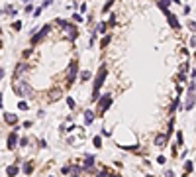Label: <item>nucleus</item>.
I'll return each mask as SVG.
<instances>
[{
    "label": "nucleus",
    "instance_id": "09e8293b",
    "mask_svg": "<svg viewBox=\"0 0 196 177\" xmlns=\"http://www.w3.org/2000/svg\"><path fill=\"white\" fill-rule=\"evenodd\" d=\"M22 126H24V128H32V120H26Z\"/></svg>",
    "mask_w": 196,
    "mask_h": 177
},
{
    "label": "nucleus",
    "instance_id": "6ab92c4d",
    "mask_svg": "<svg viewBox=\"0 0 196 177\" xmlns=\"http://www.w3.org/2000/svg\"><path fill=\"white\" fill-rule=\"evenodd\" d=\"M171 4H173L171 0H159V2H157V8H159V10H163V12H167Z\"/></svg>",
    "mask_w": 196,
    "mask_h": 177
},
{
    "label": "nucleus",
    "instance_id": "4be33fe9",
    "mask_svg": "<svg viewBox=\"0 0 196 177\" xmlns=\"http://www.w3.org/2000/svg\"><path fill=\"white\" fill-rule=\"evenodd\" d=\"M173 130H175V116L171 118V120H169V126H167V138H171V136H173Z\"/></svg>",
    "mask_w": 196,
    "mask_h": 177
},
{
    "label": "nucleus",
    "instance_id": "9b49d317",
    "mask_svg": "<svg viewBox=\"0 0 196 177\" xmlns=\"http://www.w3.org/2000/svg\"><path fill=\"white\" fill-rule=\"evenodd\" d=\"M0 14H8V16H12V18H16L18 10H16L14 4H4L2 8H0Z\"/></svg>",
    "mask_w": 196,
    "mask_h": 177
},
{
    "label": "nucleus",
    "instance_id": "3c124183",
    "mask_svg": "<svg viewBox=\"0 0 196 177\" xmlns=\"http://www.w3.org/2000/svg\"><path fill=\"white\" fill-rule=\"evenodd\" d=\"M39 148H47V142L45 140H39Z\"/></svg>",
    "mask_w": 196,
    "mask_h": 177
},
{
    "label": "nucleus",
    "instance_id": "58836bf2",
    "mask_svg": "<svg viewBox=\"0 0 196 177\" xmlns=\"http://www.w3.org/2000/svg\"><path fill=\"white\" fill-rule=\"evenodd\" d=\"M96 177H108V169H102V171H98Z\"/></svg>",
    "mask_w": 196,
    "mask_h": 177
},
{
    "label": "nucleus",
    "instance_id": "603ef678",
    "mask_svg": "<svg viewBox=\"0 0 196 177\" xmlns=\"http://www.w3.org/2000/svg\"><path fill=\"white\" fill-rule=\"evenodd\" d=\"M4 75H6V71L2 69V67H0V81H2V77H4Z\"/></svg>",
    "mask_w": 196,
    "mask_h": 177
},
{
    "label": "nucleus",
    "instance_id": "393cba45",
    "mask_svg": "<svg viewBox=\"0 0 196 177\" xmlns=\"http://www.w3.org/2000/svg\"><path fill=\"white\" fill-rule=\"evenodd\" d=\"M92 144H94V148H102V136H94L92 138Z\"/></svg>",
    "mask_w": 196,
    "mask_h": 177
},
{
    "label": "nucleus",
    "instance_id": "c85d7f7f",
    "mask_svg": "<svg viewBox=\"0 0 196 177\" xmlns=\"http://www.w3.org/2000/svg\"><path fill=\"white\" fill-rule=\"evenodd\" d=\"M69 173H73V165H63L61 167V175H69Z\"/></svg>",
    "mask_w": 196,
    "mask_h": 177
},
{
    "label": "nucleus",
    "instance_id": "0eeeda50",
    "mask_svg": "<svg viewBox=\"0 0 196 177\" xmlns=\"http://www.w3.org/2000/svg\"><path fill=\"white\" fill-rule=\"evenodd\" d=\"M29 69H32V65H29V63H26V61H20V63H16V67H14V81L22 79V77L28 73Z\"/></svg>",
    "mask_w": 196,
    "mask_h": 177
},
{
    "label": "nucleus",
    "instance_id": "dca6fc26",
    "mask_svg": "<svg viewBox=\"0 0 196 177\" xmlns=\"http://www.w3.org/2000/svg\"><path fill=\"white\" fill-rule=\"evenodd\" d=\"M110 42H112V33H106V36L100 39V49H106V47L110 45Z\"/></svg>",
    "mask_w": 196,
    "mask_h": 177
},
{
    "label": "nucleus",
    "instance_id": "6e6d98bb",
    "mask_svg": "<svg viewBox=\"0 0 196 177\" xmlns=\"http://www.w3.org/2000/svg\"><path fill=\"white\" fill-rule=\"evenodd\" d=\"M71 177H80V175H79V173H73V175H71Z\"/></svg>",
    "mask_w": 196,
    "mask_h": 177
},
{
    "label": "nucleus",
    "instance_id": "f704fd0d",
    "mask_svg": "<svg viewBox=\"0 0 196 177\" xmlns=\"http://www.w3.org/2000/svg\"><path fill=\"white\" fill-rule=\"evenodd\" d=\"M18 108H20V110H28V108H29V104L26 103V100H20V103H18Z\"/></svg>",
    "mask_w": 196,
    "mask_h": 177
},
{
    "label": "nucleus",
    "instance_id": "6e6552de",
    "mask_svg": "<svg viewBox=\"0 0 196 177\" xmlns=\"http://www.w3.org/2000/svg\"><path fill=\"white\" fill-rule=\"evenodd\" d=\"M165 16H167V22H169V26H171V28H175V30H181V22H178V18L175 14H171V12H163Z\"/></svg>",
    "mask_w": 196,
    "mask_h": 177
},
{
    "label": "nucleus",
    "instance_id": "39448f33",
    "mask_svg": "<svg viewBox=\"0 0 196 177\" xmlns=\"http://www.w3.org/2000/svg\"><path fill=\"white\" fill-rule=\"evenodd\" d=\"M106 75H108V69L106 65H102L100 69H98L96 77H94V85H92V93H100V89H102L104 81H106Z\"/></svg>",
    "mask_w": 196,
    "mask_h": 177
},
{
    "label": "nucleus",
    "instance_id": "5701e85b",
    "mask_svg": "<svg viewBox=\"0 0 196 177\" xmlns=\"http://www.w3.org/2000/svg\"><path fill=\"white\" fill-rule=\"evenodd\" d=\"M90 77H92V73H90L88 69H84V71H80V83H84V81H88Z\"/></svg>",
    "mask_w": 196,
    "mask_h": 177
},
{
    "label": "nucleus",
    "instance_id": "9d476101",
    "mask_svg": "<svg viewBox=\"0 0 196 177\" xmlns=\"http://www.w3.org/2000/svg\"><path fill=\"white\" fill-rule=\"evenodd\" d=\"M61 97H63V91H61L59 87L51 89V91H47V100H49V103H55L57 98H61Z\"/></svg>",
    "mask_w": 196,
    "mask_h": 177
},
{
    "label": "nucleus",
    "instance_id": "4c0bfd02",
    "mask_svg": "<svg viewBox=\"0 0 196 177\" xmlns=\"http://www.w3.org/2000/svg\"><path fill=\"white\" fill-rule=\"evenodd\" d=\"M177 81H178V83H184V81H186V75H184V73H178L177 75Z\"/></svg>",
    "mask_w": 196,
    "mask_h": 177
},
{
    "label": "nucleus",
    "instance_id": "13d9d810",
    "mask_svg": "<svg viewBox=\"0 0 196 177\" xmlns=\"http://www.w3.org/2000/svg\"><path fill=\"white\" fill-rule=\"evenodd\" d=\"M145 177H153V175H145Z\"/></svg>",
    "mask_w": 196,
    "mask_h": 177
},
{
    "label": "nucleus",
    "instance_id": "c03bdc74",
    "mask_svg": "<svg viewBox=\"0 0 196 177\" xmlns=\"http://www.w3.org/2000/svg\"><path fill=\"white\" fill-rule=\"evenodd\" d=\"M165 161H167V158H165V155H159V158H157V163H161V165H163Z\"/></svg>",
    "mask_w": 196,
    "mask_h": 177
},
{
    "label": "nucleus",
    "instance_id": "c9c22d12",
    "mask_svg": "<svg viewBox=\"0 0 196 177\" xmlns=\"http://www.w3.org/2000/svg\"><path fill=\"white\" fill-rule=\"evenodd\" d=\"M53 4V0H43V2H41V6H39V8H41V10H45V8H49V6H51Z\"/></svg>",
    "mask_w": 196,
    "mask_h": 177
},
{
    "label": "nucleus",
    "instance_id": "4468645a",
    "mask_svg": "<svg viewBox=\"0 0 196 177\" xmlns=\"http://www.w3.org/2000/svg\"><path fill=\"white\" fill-rule=\"evenodd\" d=\"M18 173H20V167L16 165V163H12V165H8V167H6V175H8V177H16Z\"/></svg>",
    "mask_w": 196,
    "mask_h": 177
},
{
    "label": "nucleus",
    "instance_id": "1a4fd4ad",
    "mask_svg": "<svg viewBox=\"0 0 196 177\" xmlns=\"http://www.w3.org/2000/svg\"><path fill=\"white\" fill-rule=\"evenodd\" d=\"M18 134H16L14 130L8 134V138H6V146H8V149H16V146H18Z\"/></svg>",
    "mask_w": 196,
    "mask_h": 177
},
{
    "label": "nucleus",
    "instance_id": "aec40b11",
    "mask_svg": "<svg viewBox=\"0 0 196 177\" xmlns=\"http://www.w3.org/2000/svg\"><path fill=\"white\" fill-rule=\"evenodd\" d=\"M104 32H106V22H98L92 33H94V36H98V33H104Z\"/></svg>",
    "mask_w": 196,
    "mask_h": 177
},
{
    "label": "nucleus",
    "instance_id": "a19ab883",
    "mask_svg": "<svg viewBox=\"0 0 196 177\" xmlns=\"http://www.w3.org/2000/svg\"><path fill=\"white\" fill-rule=\"evenodd\" d=\"M163 175H165V177H175V171H173V169H167Z\"/></svg>",
    "mask_w": 196,
    "mask_h": 177
},
{
    "label": "nucleus",
    "instance_id": "e433bc0d",
    "mask_svg": "<svg viewBox=\"0 0 196 177\" xmlns=\"http://www.w3.org/2000/svg\"><path fill=\"white\" fill-rule=\"evenodd\" d=\"M24 12H26V14H32V12H33V4H26V6H24Z\"/></svg>",
    "mask_w": 196,
    "mask_h": 177
},
{
    "label": "nucleus",
    "instance_id": "ddd939ff",
    "mask_svg": "<svg viewBox=\"0 0 196 177\" xmlns=\"http://www.w3.org/2000/svg\"><path fill=\"white\" fill-rule=\"evenodd\" d=\"M167 142H169V138L165 134H157V136H155V140H153V144L157 146V148H163V146H167Z\"/></svg>",
    "mask_w": 196,
    "mask_h": 177
},
{
    "label": "nucleus",
    "instance_id": "2eb2a0df",
    "mask_svg": "<svg viewBox=\"0 0 196 177\" xmlns=\"http://www.w3.org/2000/svg\"><path fill=\"white\" fill-rule=\"evenodd\" d=\"M83 114H84V124L90 126V124L94 122V112H92V110H84Z\"/></svg>",
    "mask_w": 196,
    "mask_h": 177
},
{
    "label": "nucleus",
    "instance_id": "72a5a7b5",
    "mask_svg": "<svg viewBox=\"0 0 196 177\" xmlns=\"http://www.w3.org/2000/svg\"><path fill=\"white\" fill-rule=\"evenodd\" d=\"M12 30H16V32H20V30H22V22H20V20H16V22H12Z\"/></svg>",
    "mask_w": 196,
    "mask_h": 177
},
{
    "label": "nucleus",
    "instance_id": "49530a36",
    "mask_svg": "<svg viewBox=\"0 0 196 177\" xmlns=\"http://www.w3.org/2000/svg\"><path fill=\"white\" fill-rule=\"evenodd\" d=\"M94 42H96V36H94V33H92V36H90V42H88V45L92 47V45H94Z\"/></svg>",
    "mask_w": 196,
    "mask_h": 177
},
{
    "label": "nucleus",
    "instance_id": "b1692460",
    "mask_svg": "<svg viewBox=\"0 0 196 177\" xmlns=\"http://www.w3.org/2000/svg\"><path fill=\"white\" fill-rule=\"evenodd\" d=\"M178 103H181V97H177L173 100V104H171V108H169V112H171V114H175V112H177V108H178Z\"/></svg>",
    "mask_w": 196,
    "mask_h": 177
},
{
    "label": "nucleus",
    "instance_id": "8fccbe9b",
    "mask_svg": "<svg viewBox=\"0 0 196 177\" xmlns=\"http://www.w3.org/2000/svg\"><path fill=\"white\" fill-rule=\"evenodd\" d=\"M194 45H196V37L190 36V47H194Z\"/></svg>",
    "mask_w": 196,
    "mask_h": 177
},
{
    "label": "nucleus",
    "instance_id": "f257e3e1",
    "mask_svg": "<svg viewBox=\"0 0 196 177\" xmlns=\"http://www.w3.org/2000/svg\"><path fill=\"white\" fill-rule=\"evenodd\" d=\"M12 91H14L16 97H20V98H29V97L33 94L32 85H29L26 79H18V81H14V83H12Z\"/></svg>",
    "mask_w": 196,
    "mask_h": 177
},
{
    "label": "nucleus",
    "instance_id": "de8ad7c7",
    "mask_svg": "<svg viewBox=\"0 0 196 177\" xmlns=\"http://www.w3.org/2000/svg\"><path fill=\"white\" fill-rule=\"evenodd\" d=\"M188 28H190V32L194 33V20H190V22H188Z\"/></svg>",
    "mask_w": 196,
    "mask_h": 177
},
{
    "label": "nucleus",
    "instance_id": "052dcab7",
    "mask_svg": "<svg viewBox=\"0 0 196 177\" xmlns=\"http://www.w3.org/2000/svg\"><path fill=\"white\" fill-rule=\"evenodd\" d=\"M49 177H53V175H49Z\"/></svg>",
    "mask_w": 196,
    "mask_h": 177
},
{
    "label": "nucleus",
    "instance_id": "20e7f679",
    "mask_svg": "<svg viewBox=\"0 0 196 177\" xmlns=\"http://www.w3.org/2000/svg\"><path fill=\"white\" fill-rule=\"evenodd\" d=\"M49 32H51V26H49V24H45V26L38 28V32H35L32 37H29V43H32V45H38V43H41L43 39L49 36Z\"/></svg>",
    "mask_w": 196,
    "mask_h": 177
},
{
    "label": "nucleus",
    "instance_id": "5fc2aeb1",
    "mask_svg": "<svg viewBox=\"0 0 196 177\" xmlns=\"http://www.w3.org/2000/svg\"><path fill=\"white\" fill-rule=\"evenodd\" d=\"M108 177H120L118 173H108Z\"/></svg>",
    "mask_w": 196,
    "mask_h": 177
},
{
    "label": "nucleus",
    "instance_id": "473e14b6",
    "mask_svg": "<svg viewBox=\"0 0 196 177\" xmlns=\"http://www.w3.org/2000/svg\"><path fill=\"white\" fill-rule=\"evenodd\" d=\"M106 26H110V28H114V26H116V14H110V20H108Z\"/></svg>",
    "mask_w": 196,
    "mask_h": 177
},
{
    "label": "nucleus",
    "instance_id": "a211bd4d",
    "mask_svg": "<svg viewBox=\"0 0 196 177\" xmlns=\"http://www.w3.org/2000/svg\"><path fill=\"white\" fill-rule=\"evenodd\" d=\"M22 173H24V175H32V173H33V163L26 161V163H24V167H22Z\"/></svg>",
    "mask_w": 196,
    "mask_h": 177
},
{
    "label": "nucleus",
    "instance_id": "f03ea898",
    "mask_svg": "<svg viewBox=\"0 0 196 177\" xmlns=\"http://www.w3.org/2000/svg\"><path fill=\"white\" fill-rule=\"evenodd\" d=\"M112 103H114V98H112V94H110V93L100 94V98L96 100V116H104L106 110L112 106Z\"/></svg>",
    "mask_w": 196,
    "mask_h": 177
},
{
    "label": "nucleus",
    "instance_id": "412c9836",
    "mask_svg": "<svg viewBox=\"0 0 196 177\" xmlns=\"http://www.w3.org/2000/svg\"><path fill=\"white\" fill-rule=\"evenodd\" d=\"M192 171H194V163H192V159H188V161H184V173L190 175ZM186 175H184V177H186Z\"/></svg>",
    "mask_w": 196,
    "mask_h": 177
},
{
    "label": "nucleus",
    "instance_id": "cd10ccee",
    "mask_svg": "<svg viewBox=\"0 0 196 177\" xmlns=\"http://www.w3.org/2000/svg\"><path fill=\"white\" fill-rule=\"evenodd\" d=\"M112 6H114V0H108L106 4L102 6V14H106V12H110V8H112Z\"/></svg>",
    "mask_w": 196,
    "mask_h": 177
},
{
    "label": "nucleus",
    "instance_id": "2f4dec72",
    "mask_svg": "<svg viewBox=\"0 0 196 177\" xmlns=\"http://www.w3.org/2000/svg\"><path fill=\"white\" fill-rule=\"evenodd\" d=\"M67 106L71 108V110H73V108L77 106V103H75V98H71V97H67Z\"/></svg>",
    "mask_w": 196,
    "mask_h": 177
},
{
    "label": "nucleus",
    "instance_id": "a18cd8bd",
    "mask_svg": "<svg viewBox=\"0 0 196 177\" xmlns=\"http://www.w3.org/2000/svg\"><path fill=\"white\" fill-rule=\"evenodd\" d=\"M75 128H79V126H77V124H71L69 128H65V132H73V130H75Z\"/></svg>",
    "mask_w": 196,
    "mask_h": 177
},
{
    "label": "nucleus",
    "instance_id": "79ce46f5",
    "mask_svg": "<svg viewBox=\"0 0 196 177\" xmlns=\"http://www.w3.org/2000/svg\"><path fill=\"white\" fill-rule=\"evenodd\" d=\"M182 14H184V16L190 14V6H182Z\"/></svg>",
    "mask_w": 196,
    "mask_h": 177
},
{
    "label": "nucleus",
    "instance_id": "4d7b16f0",
    "mask_svg": "<svg viewBox=\"0 0 196 177\" xmlns=\"http://www.w3.org/2000/svg\"><path fill=\"white\" fill-rule=\"evenodd\" d=\"M0 49H2V39H0Z\"/></svg>",
    "mask_w": 196,
    "mask_h": 177
},
{
    "label": "nucleus",
    "instance_id": "a878e982",
    "mask_svg": "<svg viewBox=\"0 0 196 177\" xmlns=\"http://www.w3.org/2000/svg\"><path fill=\"white\" fill-rule=\"evenodd\" d=\"M188 69H190V63H188V61H184V63H181V67H178V73H184V75H186Z\"/></svg>",
    "mask_w": 196,
    "mask_h": 177
},
{
    "label": "nucleus",
    "instance_id": "bb28decb",
    "mask_svg": "<svg viewBox=\"0 0 196 177\" xmlns=\"http://www.w3.org/2000/svg\"><path fill=\"white\" fill-rule=\"evenodd\" d=\"M18 146H20V148H28V146H29V138H26V136H24V138H20V140H18Z\"/></svg>",
    "mask_w": 196,
    "mask_h": 177
},
{
    "label": "nucleus",
    "instance_id": "864d4df0",
    "mask_svg": "<svg viewBox=\"0 0 196 177\" xmlns=\"http://www.w3.org/2000/svg\"><path fill=\"white\" fill-rule=\"evenodd\" d=\"M2 106H4V98H2V94H0V110H2Z\"/></svg>",
    "mask_w": 196,
    "mask_h": 177
},
{
    "label": "nucleus",
    "instance_id": "37998d69",
    "mask_svg": "<svg viewBox=\"0 0 196 177\" xmlns=\"http://www.w3.org/2000/svg\"><path fill=\"white\" fill-rule=\"evenodd\" d=\"M41 12H43L41 8H33V16H35V18H38V16H41Z\"/></svg>",
    "mask_w": 196,
    "mask_h": 177
},
{
    "label": "nucleus",
    "instance_id": "f3484780",
    "mask_svg": "<svg viewBox=\"0 0 196 177\" xmlns=\"http://www.w3.org/2000/svg\"><path fill=\"white\" fill-rule=\"evenodd\" d=\"M94 163H96V158H94V155H86V158H84V167L83 169H90Z\"/></svg>",
    "mask_w": 196,
    "mask_h": 177
},
{
    "label": "nucleus",
    "instance_id": "7ed1b4c3",
    "mask_svg": "<svg viewBox=\"0 0 196 177\" xmlns=\"http://www.w3.org/2000/svg\"><path fill=\"white\" fill-rule=\"evenodd\" d=\"M55 24H57V26H61V28L65 30V32H67V37H69L71 42H75L77 37L80 36V33H79V30H77L75 26H73V24H69L67 20H61V18H57V20H55Z\"/></svg>",
    "mask_w": 196,
    "mask_h": 177
},
{
    "label": "nucleus",
    "instance_id": "ea45409f",
    "mask_svg": "<svg viewBox=\"0 0 196 177\" xmlns=\"http://www.w3.org/2000/svg\"><path fill=\"white\" fill-rule=\"evenodd\" d=\"M32 51H33V49H26V51L22 53V57H24V59H28V57L32 55Z\"/></svg>",
    "mask_w": 196,
    "mask_h": 177
},
{
    "label": "nucleus",
    "instance_id": "bf43d9fd",
    "mask_svg": "<svg viewBox=\"0 0 196 177\" xmlns=\"http://www.w3.org/2000/svg\"><path fill=\"white\" fill-rule=\"evenodd\" d=\"M0 33H2V28H0Z\"/></svg>",
    "mask_w": 196,
    "mask_h": 177
},
{
    "label": "nucleus",
    "instance_id": "423d86ee",
    "mask_svg": "<svg viewBox=\"0 0 196 177\" xmlns=\"http://www.w3.org/2000/svg\"><path fill=\"white\" fill-rule=\"evenodd\" d=\"M77 73H79V61H71L69 69H67L65 77H67V85H73L77 81Z\"/></svg>",
    "mask_w": 196,
    "mask_h": 177
},
{
    "label": "nucleus",
    "instance_id": "7c9ffc66",
    "mask_svg": "<svg viewBox=\"0 0 196 177\" xmlns=\"http://www.w3.org/2000/svg\"><path fill=\"white\" fill-rule=\"evenodd\" d=\"M71 20H73V22H77V24H80V22H83V16H80L79 12H75V14L71 16Z\"/></svg>",
    "mask_w": 196,
    "mask_h": 177
},
{
    "label": "nucleus",
    "instance_id": "f8f14e48",
    "mask_svg": "<svg viewBox=\"0 0 196 177\" xmlns=\"http://www.w3.org/2000/svg\"><path fill=\"white\" fill-rule=\"evenodd\" d=\"M2 118H4V122L8 126H16L18 124V116H16L14 112H4V114H2Z\"/></svg>",
    "mask_w": 196,
    "mask_h": 177
},
{
    "label": "nucleus",
    "instance_id": "c756f323",
    "mask_svg": "<svg viewBox=\"0 0 196 177\" xmlns=\"http://www.w3.org/2000/svg\"><path fill=\"white\" fill-rule=\"evenodd\" d=\"M184 144V136H182V132H177V144L175 146H182Z\"/></svg>",
    "mask_w": 196,
    "mask_h": 177
}]
</instances>
